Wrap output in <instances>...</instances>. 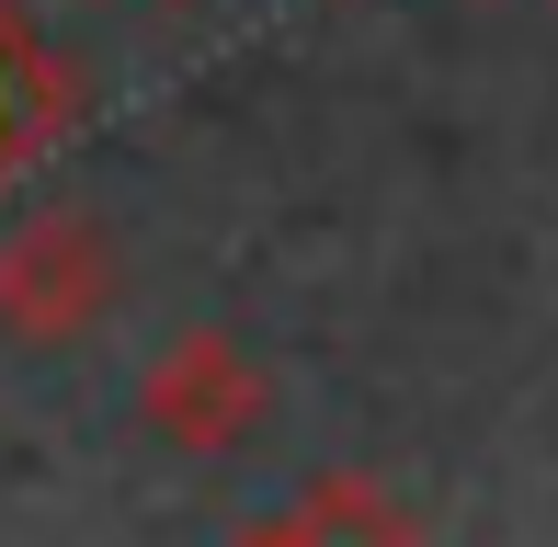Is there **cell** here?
Returning a JSON list of instances; mask_svg holds the SVG:
<instances>
[{
    "label": "cell",
    "mask_w": 558,
    "mask_h": 547,
    "mask_svg": "<svg viewBox=\"0 0 558 547\" xmlns=\"http://www.w3.org/2000/svg\"><path fill=\"white\" fill-rule=\"evenodd\" d=\"M69 126H81V69L35 35V12H23V0H0V183H12V171H35Z\"/></svg>",
    "instance_id": "cell-3"
},
{
    "label": "cell",
    "mask_w": 558,
    "mask_h": 547,
    "mask_svg": "<svg viewBox=\"0 0 558 547\" xmlns=\"http://www.w3.org/2000/svg\"><path fill=\"white\" fill-rule=\"evenodd\" d=\"M114 308V229L81 206H46L0 240V342L12 354H69Z\"/></svg>",
    "instance_id": "cell-1"
},
{
    "label": "cell",
    "mask_w": 558,
    "mask_h": 547,
    "mask_svg": "<svg viewBox=\"0 0 558 547\" xmlns=\"http://www.w3.org/2000/svg\"><path fill=\"white\" fill-rule=\"evenodd\" d=\"M286 525L308 536V547H422V513L399 502L388 479H365V467H331V479H308Z\"/></svg>",
    "instance_id": "cell-4"
},
{
    "label": "cell",
    "mask_w": 558,
    "mask_h": 547,
    "mask_svg": "<svg viewBox=\"0 0 558 547\" xmlns=\"http://www.w3.org/2000/svg\"><path fill=\"white\" fill-rule=\"evenodd\" d=\"M137 422L171 445V457H240L251 434L274 422V365L251 354L240 331H171L137 377Z\"/></svg>",
    "instance_id": "cell-2"
},
{
    "label": "cell",
    "mask_w": 558,
    "mask_h": 547,
    "mask_svg": "<svg viewBox=\"0 0 558 547\" xmlns=\"http://www.w3.org/2000/svg\"><path fill=\"white\" fill-rule=\"evenodd\" d=\"M228 547H308V536H296L286 513H274V525H240V536H228Z\"/></svg>",
    "instance_id": "cell-5"
}]
</instances>
